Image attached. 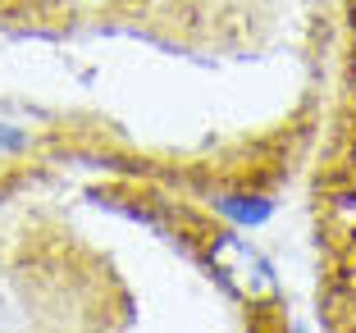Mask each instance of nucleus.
Here are the masks:
<instances>
[{"mask_svg": "<svg viewBox=\"0 0 356 333\" xmlns=\"http://www.w3.org/2000/svg\"><path fill=\"white\" fill-rule=\"evenodd\" d=\"M210 265L220 270V279L229 283L233 292H242V297H270L274 292V270L270 261H265L261 251L252 247V242L233 238V233H224V238H215V247H210Z\"/></svg>", "mask_w": 356, "mask_h": 333, "instance_id": "1", "label": "nucleus"}, {"mask_svg": "<svg viewBox=\"0 0 356 333\" xmlns=\"http://www.w3.org/2000/svg\"><path fill=\"white\" fill-rule=\"evenodd\" d=\"M297 333H302V329H297Z\"/></svg>", "mask_w": 356, "mask_h": 333, "instance_id": "4", "label": "nucleus"}, {"mask_svg": "<svg viewBox=\"0 0 356 333\" xmlns=\"http://www.w3.org/2000/svg\"><path fill=\"white\" fill-rule=\"evenodd\" d=\"M215 210L224 219H233V224H242V229H256V224H265L274 215V201H265V197H215Z\"/></svg>", "mask_w": 356, "mask_h": 333, "instance_id": "2", "label": "nucleus"}, {"mask_svg": "<svg viewBox=\"0 0 356 333\" xmlns=\"http://www.w3.org/2000/svg\"><path fill=\"white\" fill-rule=\"evenodd\" d=\"M28 146V133L14 124H0V151H23Z\"/></svg>", "mask_w": 356, "mask_h": 333, "instance_id": "3", "label": "nucleus"}]
</instances>
